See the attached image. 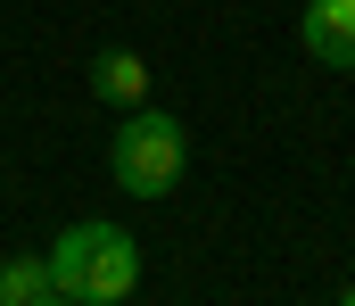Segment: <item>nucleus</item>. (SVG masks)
I'll return each mask as SVG.
<instances>
[{
    "label": "nucleus",
    "mask_w": 355,
    "mask_h": 306,
    "mask_svg": "<svg viewBox=\"0 0 355 306\" xmlns=\"http://www.w3.org/2000/svg\"><path fill=\"white\" fill-rule=\"evenodd\" d=\"M50 282H58V306H124L141 290V240L107 215H83L67 223L50 248Z\"/></svg>",
    "instance_id": "f257e3e1"
},
{
    "label": "nucleus",
    "mask_w": 355,
    "mask_h": 306,
    "mask_svg": "<svg viewBox=\"0 0 355 306\" xmlns=\"http://www.w3.org/2000/svg\"><path fill=\"white\" fill-rule=\"evenodd\" d=\"M0 306H58V282H50V257L42 248L0 257Z\"/></svg>",
    "instance_id": "39448f33"
},
{
    "label": "nucleus",
    "mask_w": 355,
    "mask_h": 306,
    "mask_svg": "<svg viewBox=\"0 0 355 306\" xmlns=\"http://www.w3.org/2000/svg\"><path fill=\"white\" fill-rule=\"evenodd\" d=\"M83 83H91L99 108H141L149 100V58H141V50H99Z\"/></svg>",
    "instance_id": "20e7f679"
},
{
    "label": "nucleus",
    "mask_w": 355,
    "mask_h": 306,
    "mask_svg": "<svg viewBox=\"0 0 355 306\" xmlns=\"http://www.w3.org/2000/svg\"><path fill=\"white\" fill-rule=\"evenodd\" d=\"M297 50H306L314 67L355 75V0H306V8H297Z\"/></svg>",
    "instance_id": "7ed1b4c3"
},
{
    "label": "nucleus",
    "mask_w": 355,
    "mask_h": 306,
    "mask_svg": "<svg viewBox=\"0 0 355 306\" xmlns=\"http://www.w3.org/2000/svg\"><path fill=\"white\" fill-rule=\"evenodd\" d=\"M339 298H347V306H355V282H347V290H339Z\"/></svg>",
    "instance_id": "423d86ee"
},
{
    "label": "nucleus",
    "mask_w": 355,
    "mask_h": 306,
    "mask_svg": "<svg viewBox=\"0 0 355 306\" xmlns=\"http://www.w3.org/2000/svg\"><path fill=\"white\" fill-rule=\"evenodd\" d=\"M107 174L124 199H174L182 174H190V124L174 108L141 100V108H116V141H107Z\"/></svg>",
    "instance_id": "f03ea898"
}]
</instances>
